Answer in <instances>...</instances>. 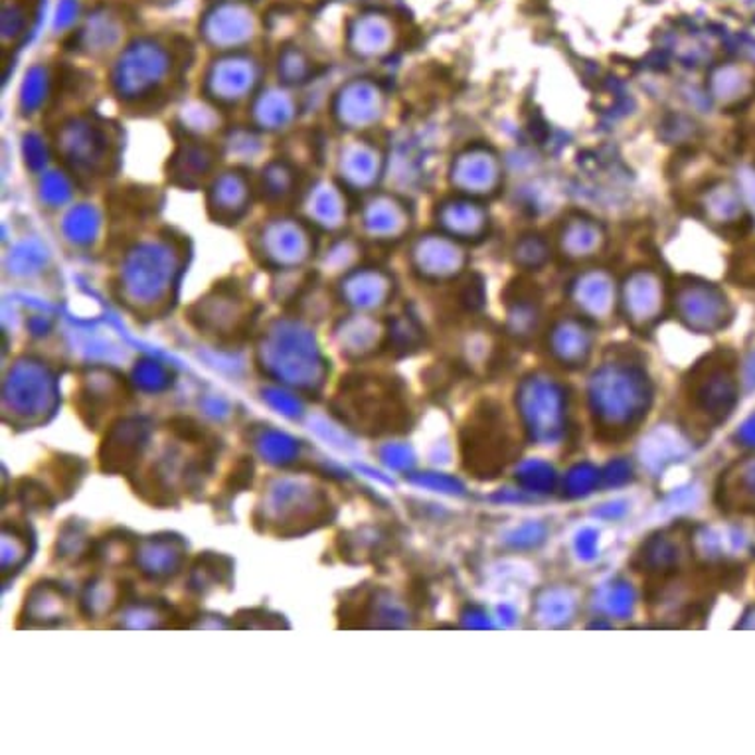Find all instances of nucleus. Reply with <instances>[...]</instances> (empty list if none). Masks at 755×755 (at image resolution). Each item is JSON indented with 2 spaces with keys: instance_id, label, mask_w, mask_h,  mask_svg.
Segmentation results:
<instances>
[{
  "instance_id": "nucleus-17",
  "label": "nucleus",
  "mask_w": 755,
  "mask_h": 755,
  "mask_svg": "<svg viewBox=\"0 0 755 755\" xmlns=\"http://www.w3.org/2000/svg\"><path fill=\"white\" fill-rule=\"evenodd\" d=\"M747 382L752 383V386L755 383V361L752 362V366H750V373H747Z\"/></svg>"
},
{
  "instance_id": "nucleus-6",
  "label": "nucleus",
  "mask_w": 755,
  "mask_h": 755,
  "mask_svg": "<svg viewBox=\"0 0 755 755\" xmlns=\"http://www.w3.org/2000/svg\"><path fill=\"white\" fill-rule=\"evenodd\" d=\"M682 558H684V548L680 538L663 532L646 540L645 546L639 552L637 562H639V568L646 574H655L663 578L679 568Z\"/></svg>"
},
{
  "instance_id": "nucleus-13",
  "label": "nucleus",
  "mask_w": 755,
  "mask_h": 755,
  "mask_svg": "<svg viewBox=\"0 0 755 755\" xmlns=\"http://www.w3.org/2000/svg\"><path fill=\"white\" fill-rule=\"evenodd\" d=\"M576 550H578L580 558H595V554H597V532L591 530V528L581 530L578 538H576Z\"/></svg>"
},
{
  "instance_id": "nucleus-3",
  "label": "nucleus",
  "mask_w": 755,
  "mask_h": 755,
  "mask_svg": "<svg viewBox=\"0 0 755 755\" xmlns=\"http://www.w3.org/2000/svg\"><path fill=\"white\" fill-rule=\"evenodd\" d=\"M520 410L528 436L540 445H556L566 436V412L558 392L532 386L523 394Z\"/></svg>"
},
{
  "instance_id": "nucleus-1",
  "label": "nucleus",
  "mask_w": 755,
  "mask_h": 755,
  "mask_svg": "<svg viewBox=\"0 0 755 755\" xmlns=\"http://www.w3.org/2000/svg\"><path fill=\"white\" fill-rule=\"evenodd\" d=\"M461 449L465 467L481 479H491L501 475L518 455V441L501 410L487 405L463 429Z\"/></svg>"
},
{
  "instance_id": "nucleus-14",
  "label": "nucleus",
  "mask_w": 755,
  "mask_h": 755,
  "mask_svg": "<svg viewBox=\"0 0 755 755\" xmlns=\"http://www.w3.org/2000/svg\"><path fill=\"white\" fill-rule=\"evenodd\" d=\"M602 477L609 485H624L631 479V465L627 461H614L607 465Z\"/></svg>"
},
{
  "instance_id": "nucleus-5",
  "label": "nucleus",
  "mask_w": 755,
  "mask_h": 755,
  "mask_svg": "<svg viewBox=\"0 0 755 755\" xmlns=\"http://www.w3.org/2000/svg\"><path fill=\"white\" fill-rule=\"evenodd\" d=\"M733 404H735V383L730 373L726 370L712 374L710 380L706 378V382L701 383L694 392V407L712 424H720L730 416Z\"/></svg>"
},
{
  "instance_id": "nucleus-10",
  "label": "nucleus",
  "mask_w": 755,
  "mask_h": 755,
  "mask_svg": "<svg viewBox=\"0 0 755 755\" xmlns=\"http://www.w3.org/2000/svg\"><path fill=\"white\" fill-rule=\"evenodd\" d=\"M597 481H600V471L595 467H591L590 463H580V465L569 469L566 481H564V489H566L568 496L578 499V496L590 494L595 489Z\"/></svg>"
},
{
  "instance_id": "nucleus-7",
  "label": "nucleus",
  "mask_w": 755,
  "mask_h": 755,
  "mask_svg": "<svg viewBox=\"0 0 755 755\" xmlns=\"http://www.w3.org/2000/svg\"><path fill=\"white\" fill-rule=\"evenodd\" d=\"M576 612V600L568 590H544L537 600V617L546 625L566 624Z\"/></svg>"
},
{
  "instance_id": "nucleus-2",
  "label": "nucleus",
  "mask_w": 755,
  "mask_h": 755,
  "mask_svg": "<svg viewBox=\"0 0 755 755\" xmlns=\"http://www.w3.org/2000/svg\"><path fill=\"white\" fill-rule=\"evenodd\" d=\"M344 421L370 436L394 433L405 426V410L394 390L383 383H361V392L347 390L342 395Z\"/></svg>"
},
{
  "instance_id": "nucleus-11",
  "label": "nucleus",
  "mask_w": 755,
  "mask_h": 755,
  "mask_svg": "<svg viewBox=\"0 0 755 755\" xmlns=\"http://www.w3.org/2000/svg\"><path fill=\"white\" fill-rule=\"evenodd\" d=\"M603 602H605V609H607L609 614L624 619V617H627V615L633 612L636 595H633V590H631L629 583L617 581V583H614V586L607 590L605 597H603Z\"/></svg>"
},
{
  "instance_id": "nucleus-8",
  "label": "nucleus",
  "mask_w": 755,
  "mask_h": 755,
  "mask_svg": "<svg viewBox=\"0 0 755 755\" xmlns=\"http://www.w3.org/2000/svg\"><path fill=\"white\" fill-rule=\"evenodd\" d=\"M687 453L684 441L670 433V431H657L653 433L643 448V461L651 469H663L670 461L679 460Z\"/></svg>"
},
{
  "instance_id": "nucleus-16",
  "label": "nucleus",
  "mask_w": 755,
  "mask_h": 755,
  "mask_svg": "<svg viewBox=\"0 0 755 755\" xmlns=\"http://www.w3.org/2000/svg\"><path fill=\"white\" fill-rule=\"evenodd\" d=\"M742 629H755V607H752L747 614L744 615V621L740 624Z\"/></svg>"
},
{
  "instance_id": "nucleus-4",
  "label": "nucleus",
  "mask_w": 755,
  "mask_h": 755,
  "mask_svg": "<svg viewBox=\"0 0 755 755\" xmlns=\"http://www.w3.org/2000/svg\"><path fill=\"white\" fill-rule=\"evenodd\" d=\"M718 501L726 511L755 515V455L745 457L723 473Z\"/></svg>"
},
{
  "instance_id": "nucleus-12",
  "label": "nucleus",
  "mask_w": 755,
  "mask_h": 755,
  "mask_svg": "<svg viewBox=\"0 0 755 755\" xmlns=\"http://www.w3.org/2000/svg\"><path fill=\"white\" fill-rule=\"evenodd\" d=\"M544 537H546V526L526 523L520 528H516L515 532L508 537V542L515 548H532L544 542Z\"/></svg>"
},
{
  "instance_id": "nucleus-15",
  "label": "nucleus",
  "mask_w": 755,
  "mask_h": 755,
  "mask_svg": "<svg viewBox=\"0 0 755 755\" xmlns=\"http://www.w3.org/2000/svg\"><path fill=\"white\" fill-rule=\"evenodd\" d=\"M738 439H740V443L745 445V448L755 449V414L754 416L747 417L744 424H742V427L738 429Z\"/></svg>"
},
{
  "instance_id": "nucleus-9",
  "label": "nucleus",
  "mask_w": 755,
  "mask_h": 755,
  "mask_svg": "<svg viewBox=\"0 0 755 755\" xmlns=\"http://www.w3.org/2000/svg\"><path fill=\"white\" fill-rule=\"evenodd\" d=\"M516 477L523 489L530 493H550L556 485L554 469L544 461L530 460L520 463L516 469Z\"/></svg>"
}]
</instances>
